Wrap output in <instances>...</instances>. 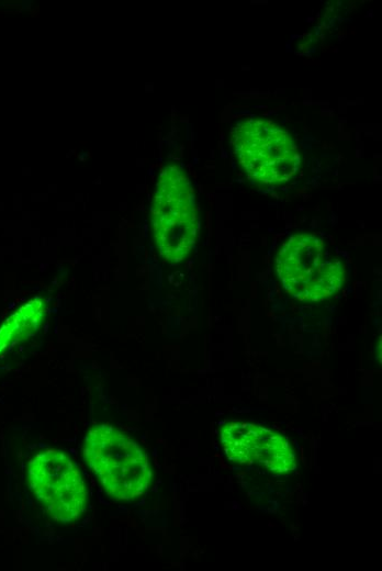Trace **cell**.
<instances>
[{"label":"cell","instance_id":"obj_2","mask_svg":"<svg viewBox=\"0 0 382 571\" xmlns=\"http://www.w3.org/2000/svg\"><path fill=\"white\" fill-rule=\"evenodd\" d=\"M231 145L247 178L259 186H279L293 179L301 167L299 146L281 124L259 116L236 121Z\"/></svg>","mask_w":382,"mask_h":571},{"label":"cell","instance_id":"obj_3","mask_svg":"<svg viewBox=\"0 0 382 571\" xmlns=\"http://www.w3.org/2000/svg\"><path fill=\"white\" fill-rule=\"evenodd\" d=\"M274 268L283 289L301 302L325 301L346 280L342 261L319 235L310 232L292 234L282 243Z\"/></svg>","mask_w":382,"mask_h":571},{"label":"cell","instance_id":"obj_4","mask_svg":"<svg viewBox=\"0 0 382 571\" xmlns=\"http://www.w3.org/2000/svg\"><path fill=\"white\" fill-rule=\"evenodd\" d=\"M151 229L160 254L170 261L183 260L196 243L194 190L177 166H167L160 173L151 204Z\"/></svg>","mask_w":382,"mask_h":571},{"label":"cell","instance_id":"obj_6","mask_svg":"<svg viewBox=\"0 0 382 571\" xmlns=\"http://www.w3.org/2000/svg\"><path fill=\"white\" fill-rule=\"evenodd\" d=\"M226 457L238 463H257L272 473L295 469V452L280 433L250 422L229 421L220 430Z\"/></svg>","mask_w":382,"mask_h":571},{"label":"cell","instance_id":"obj_7","mask_svg":"<svg viewBox=\"0 0 382 571\" xmlns=\"http://www.w3.org/2000/svg\"><path fill=\"white\" fill-rule=\"evenodd\" d=\"M41 304L30 302L11 315L0 327V352L33 334L42 318Z\"/></svg>","mask_w":382,"mask_h":571},{"label":"cell","instance_id":"obj_5","mask_svg":"<svg viewBox=\"0 0 382 571\" xmlns=\"http://www.w3.org/2000/svg\"><path fill=\"white\" fill-rule=\"evenodd\" d=\"M26 478L31 492L56 522L78 520L88 506V490L74 459L63 450L47 448L30 459Z\"/></svg>","mask_w":382,"mask_h":571},{"label":"cell","instance_id":"obj_1","mask_svg":"<svg viewBox=\"0 0 382 571\" xmlns=\"http://www.w3.org/2000/svg\"><path fill=\"white\" fill-rule=\"evenodd\" d=\"M82 456L103 490L117 501H134L151 485L148 455L113 425L91 426L83 439Z\"/></svg>","mask_w":382,"mask_h":571}]
</instances>
